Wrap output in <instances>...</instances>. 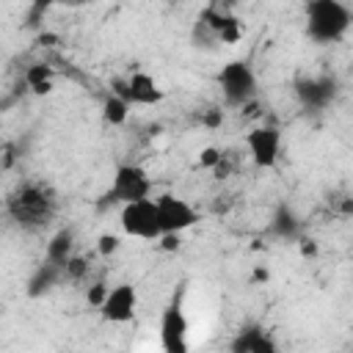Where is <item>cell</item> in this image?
Listing matches in <instances>:
<instances>
[{
    "label": "cell",
    "instance_id": "obj_1",
    "mask_svg": "<svg viewBox=\"0 0 353 353\" xmlns=\"http://www.w3.org/2000/svg\"><path fill=\"white\" fill-rule=\"evenodd\" d=\"M6 210L17 226H22L25 232H39L52 223V218L58 212V196L50 185L28 179V182H19L8 193Z\"/></svg>",
    "mask_w": 353,
    "mask_h": 353
},
{
    "label": "cell",
    "instance_id": "obj_2",
    "mask_svg": "<svg viewBox=\"0 0 353 353\" xmlns=\"http://www.w3.org/2000/svg\"><path fill=\"white\" fill-rule=\"evenodd\" d=\"M353 25V11L342 0H309L306 3V36L320 44H336L347 36Z\"/></svg>",
    "mask_w": 353,
    "mask_h": 353
},
{
    "label": "cell",
    "instance_id": "obj_3",
    "mask_svg": "<svg viewBox=\"0 0 353 353\" xmlns=\"http://www.w3.org/2000/svg\"><path fill=\"white\" fill-rule=\"evenodd\" d=\"M149 196H152V179H149L146 168L138 165V163H121V165H116L113 179H110V188L102 193L99 207L102 210L105 207H113V204L124 207L130 201L149 199Z\"/></svg>",
    "mask_w": 353,
    "mask_h": 353
},
{
    "label": "cell",
    "instance_id": "obj_4",
    "mask_svg": "<svg viewBox=\"0 0 353 353\" xmlns=\"http://www.w3.org/2000/svg\"><path fill=\"white\" fill-rule=\"evenodd\" d=\"M218 85L229 108H245L256 97V74L248 61H229L218 72Z\"/></svg>",
    "mask_w": 353,
    "mask_h": 353
},
{
    "label": "cell",
    "instance_id": "obj_5",
    "mask_svg": "<svg viewBox=\"0 0 353 353\" xmlns=\"http://www.w3.org/2000/svg\"><path fill=\"white\" fill-rule=\"evenodd\" d=\"M119 223L124 229V234L138 237V240H160L163 234V223H160V210H157V199H138L121 207L119 212Z\"/></svg>",
    "mask_w": 353,
    "mask_h": 353
},
{
    "label": "cell",
    "instance_id": "obj_6",
    "mask_svg": "<svg viewBox=\"0 0 353 353\" xmlns=\"http://www.w3.org/2000/svg\"><path fill=\"white\" fill-rule=\"evenodd\" d=\"M292 88H295L301 108L309 113L325 110L339 94V83L334 74H298L292 80Z\"/></svg>",
    "mask_w": 353,
    "mask_h": 353
},
{
    "label": "cell",
    "instance_id": "obj_7",
    "mask_svg": "<svg viewBox=\"0 0 353 353\" xmlns=\"http://www.w3.org/2000/svg\"><path fill=\"white\" fill-rule=\"evenodd\" d=\"M245 149L256 168H273L281 157V130L276 124H259L245 132Z\"/></svg>",
    "mask_w": 353,
    "mask_h": 353
},
{
    "label": "cell",
    "instance_id": "obj_8",
    "mask_svg": "<svg viewBox=\"0 0 353 353\" xmlns=\"http://www.w3.org/2000/svg\"><path fill=\"white\" fill-rule=\"evenodd\" d=\"M160 345L165 353L188 350V317L182 309V295H174L171 303L160 312Z\"/></svg>",
    "mask_w": 353,
    "mask_h": 353
},
{
    "label": "cell",
    "instance_id": "obj_9",
    "mask_svg": "<svg viewBox=\"0 0 353 353\" xmlns=\"http://www.w3.org/2000/svg\"><path fill=\"white\" fill-rule=\"evenodd\" d=\"M110 91L124 97L130 105H157V102H163L160 85L146 72H132L127 77H113L110 80Z\"/></svg>",
    "mask_w": 353,
    "mask_h": 353
},
{
    "label": "cell",
    "instance_id": "obj_10",
    "mask_svg": "<svg viewBox=\"0 0 353 353\" xmlns=\"http://www.w3.org/2000/svg\"><path fill=\"white\" fill-rule=\"evenodd\" d=\"M157 210H160V223H163V234L165 232H185L190 226L199 223V212L193 210L190 201L174 196V193H163L157 196Z\"/></svg>",
    "mask_w": 353,
    "mask_h": 353
},
{
    "label": "cell",
    "instance_id": "obj_11",
    "mask_svg": "<svg viewBox=\"0 0 353 353\" xmlns=\"http://www.w3.org/2000/svg\"><path fill=\"white\" fill-rule=\"evenodd\" d=\"M135 309H138V292H135L132 284L121 281V284L108 290V298L99 306V314H102L105 323L121 325V323H130L135 317Z\"/></svg>",
    "mask_w": 353,
    "mask_h": 353
},
{
    "label": "cell",
    "instance_id": "obj_12",
    "mask_svg": "<svg viewBox=\"0 0 353 353\" xmlns=\"http://www.w3.org/2000/svg\"><path fill=\"white\" fill-rule=\"evenodd\" d=\"M199 17L215 30V36L221 39V44H234V41H240V36H243V22L234 17V11H223V8H215V6L207 3Z\"/></svg>",
    "mask_w": 353,
    "mask_h": 353
},
{
    "label": "cell",
    "instance_id": "obj_13",
    "mask_svg": "<svg viewBox=\"0 0 353 353\" xmlns=\"http://www.w3.org/2000/svg\"><path fill=\"white\" fill-rule=\"evenodd\" d=\"M232 353H276V342L273 336L259 325V323H248L237 331V336L232 339Z\"/></svg>",
    "mask_w": 353,
    "mask_h": 353
},
{
    "label": "cell",
    "instance_id": "obj_14",
    "mask_svg": "<svg viewBox=\"0 0 353 353\" xmlns=\"http://www.w3.org/2000/svg\"><path fill=\"white\" fill-rule=\"evenodd\" d=\"M268 232L279 240H287V243H295L303 237V221L295 215V210L290 204H279L270 215V223H268Z\"/></svg>",
    "mask_w": 353,
    "mask_h": 353
},
{
    "label": "cell",
    "instance_id": "obj_15",
    "mask_svg": "<svg viewBox=\"0 0 353 353\" xmlns=\"http://www.w3.org/2000/svg\"><path fill=\"white\" fill-rule=\"evenodd\" d=\"M58 281H63V268L55 265V262H50V259H44V262L33 270V276L28 279V295H30V298H39V295L50 292Z\"/></svg>",
    "mask_w": 353,
    "mask_h": 353
},
{
    "label": "cell",
    "instance_id": "obj_16",
    "mask_svg": "<svg viewBox=\"0 0 353 353\" xmlns=\"http://www.w3.org/2000/svg\"><path fill=\"white\" fill-rule=\"evenodd\" d=\"M72 256H74V232L72 229H58L50 237L47 248H44V259H50V262H55V265L63 268Z\"/></svg>",
    "mask_w": 353,
    "mask_h": 353
},
{
    "label": "cell",
    "instance_id": "obj_17",
    "mask_svg": "<svg viewBox=\"0 0 353 353\" xmlns=\"http://www.w3.org/2000/svg\"><path fill=\"white\" fill-rule=\"evenodd\" d=\"M25 85H28L33 94H39V97L50 94V91H52V66H47V63H33V66H28V69H25Z\"/></svg>",
    "mask_w": 353,
    "mask_h": 353
},
{
    "label": "cell",
    "instance_id": "obj_18",
    "mask_svg": "<svg viewBox=\"0 0 353 353\" xmlns=\"http://www.w3.org/2000/svg\"><path fill=\"white\" fill-rule=\"evenodd\" d=\"M130 102L124 99V97H119V94H108L105 97V102H102V119L108 121V124H113V127H121L127 119H130Z\"/></svg>",
    "mask_w": 353,
    "mask_h": 353
},
{
    "label": "cell",
    "instance_id": "obj_19",
    "mask_svg": "<svg viewBox=\"0 0 353 353\" xmlns=\"http://www.w3.org/2000/svg\"><path fill=\"white\" fill-rule=\"evenodd\" d=\"M190 41H193V47H201V50H212L215 44H221V39L215 36V30L199 17L196 22H193V30H190Z\"/></svg>",
    "mask_w": 353,
    "mask_h": 353
},
{
    "label": "cell",
    "instance_id": "obj_20",
    "mask_svg": "<svg viewBox=\"0 0 353 353\" xmlns=\"http://www.w3.org/2000/svg\"><path fill=\"white\" fill-rule=\"evenodd\" d=\"M88 276V259L83 256H72L66 265H63V281H83Z\"/></svg>",
    "mask_w": 353,
    "mask_h": 353
},
{
    "label": "cell",
    "instance_id": "obj_21",
    "mask_svg": "<svg viewBox=\"0 0 353 353\" xmlns=\"http://www.w3.org/2000/svg\"><path fill=\"white\" fill-rule=\"evenodd\" d=\"M55 3H61V0H30V11H28V25H36Z\"/></svg>",
    "mask_w": 353,
    "mask_h": 353
},
{
    "label": "cell",
    "instance_id": "obj_22",
    "mask_svg": "<svg viewBox=\"0 0 353 353\" xmlns=\"http://www.w3.org/2000/svg\"><path fill=\"white\" fill-rule=\"evenodd\" d=\"M221 157H223V152H221V149H215V146H204V149L199 152V165L212 171V168L221 163Z\"/></svg>",
    "mask_w": 353,
    "mask_h": 353
},
{
    "label": "cell",
    "instance_id": "obj_23",
    "mask_svg": "<svg viewBox=\"0 0 353 353\" xmlns=\"http://www.w3.org/2000/svg\"><path fill=\"white\" fill-rule=\"evenodd\" d=\"M119 248H121L119 234H99V240H97V251H99L102 256H110V254H116Z\"/></svg>",
    "mask_w": 353,
    "mask_h": 353
},
{
    "label": "cell",
    "instance_id": "obj_24",
    "mask_svg": "<svg viewBox=\"0 0 353 353\" xmlns=\"http://www.w3.org/2000/svg\"><path fill=\"white\" fill-rule=\"evenodd\" d=\"M108 290H110V287H105L102 281H97V284H91V290L85 292V298H88V303L99 309V306L105 303V298H108Z\"/></svg>",
    "mask_w": 353,
    "mask_h": 353
},
{
    "label": "cell",
    "instance_id": "obj_25",
    "mask_svg": "<svg viewBox=\"0 0 353 353\" xmlns=\"http://www.w3.org/2000/svg\"><path fill=\"white\" fill-rule=\"evenodd\" d=\"M179 245H182L179 232H165V234H160V248H163V251H179Z\"/></svg>",
    "mask_w": 353,
    "mask_h": 353
},
{
    "label": "cell",
    "instance_id": "obj_26",
    "mask_svg": "<svg viewBox=\"0 0 353 353\" xmlns=\"http://www.w3.org/2000/svg\"><path fill=\"white\" fill-rule=\"evenodd\" d=\"M298 243H301V254H303V256H314V254H317V245H314V240H309V237H301Z\"/></svg>",
    "mask_w": 353,
    "mask_h": 353
},
{
    "label": "cell",
    "instance_id": "obj_27",
    "mask_svg": "<svg viewBox=\"0 0 353 353\" xmlns=\"http://www.w3.org/2000/svg\"><path fill=\"white\" fill-rule=\"evenodd\" d=\"M221 121H223V113H221V110H210V113L204 116V124H207V127H218Z\"/></svg>",
    "mask_w": 353,
    "mask_h": 353
},
{
    "label": "cell",
    "instance_id": "obj_28",
    "mask_svg": "<svg viewBox=\"0 0 353 353\" xmlns=\"http://www.w3.org/2000/svg\"><path fill=\"white\" fill-rule=\"evenodd\" d=\"M234 3H237V0H210V6L223 8V11H232V8H234Z\"/></svg>",
    "mask_w": 353,
    "mask_h": 353
}]
</instances>
